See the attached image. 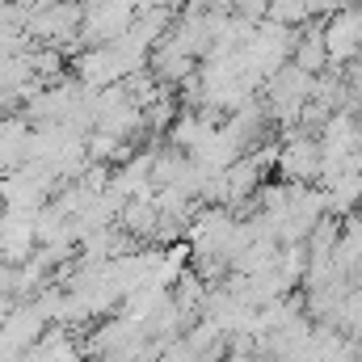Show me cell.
<instances>
[{
  "instance_id": "6da1fadb",
  "label": "cell",
  "mask_w": 362,
  "mask_h": 362,
  "mask_svg": "<svg viewBox=\"0 0 362 362\" xmlns=\"http://www.w3.org/2000/svg\"><path fill=\"white\" fill-rule=\"evenodd\" d=\"M274 177L299 181V185H312V181L325 177V144H320V135L286 131V139L278 144V169H274Z\"/></svg>"
},
{
  "instance_id": "7a4b0ae2",
  "label": "cell",
  "mask_w": 362,
  "mask_h": 362,
  "mask_svg": "<svg viewBox=\"0 0 362 362\" xmlns=\"http://www.w3.org/2000/svg\"><path fill=\"white\" fill-rule=\"evenodd\" d=\"M320 30H325V47H329L333 68H350L362 55V4L358 0L337 4V8L320 21Z\"/></svg>"
},
{
  "instance_id": "3957f363",
  "label": "cell",
  "mask_w": 362,
  "mask_h": 362,
  "mask_svg": "<svg viewBox=\"0 0 362 362\" xmlns=\"http://www.w3.org/2000/svg\"><path fill=\"white\" fill-rule=\"evenodd\" d=\"M291 64L303 68L308 76H320V72L333 68L329 47H325V30H320V25H303V30H299V42H295V51H291Z\"/></svg>"
},
{
  "instance_id": "277c9868",
  "label": "cell",
  "mask_w": 362,
  "mask_h": 362,
  "mask_svg": "<svg viewBox=\"0 0 362 362\" xmlns=\"http://www.w3.org/2000/svg\"><path fill=\"white\" fill-rule=\"evenodd\" d=\"M320 185H325V194H329V211H333V215H354L362 206V169L358 165L341 169L337 177L320 181Z\"/></svg>"
},
{
  "instance_id": "5b68a950",
  "label": "cell",
  "mask_w": 362,
  "mask_h": 362,
  "mask_svg": "<svg viewBox=\"0 0 362 362\" xmlns=\"http://www.w3.org/2000/svg\"><path fill=\"white\" fill-rule=\"evenodd\" d=\"M333 13L337 4L333 0H270V21H282V25H295V30H303V25H312L316 21V13Z\"/></svg>"
},
{
  "instance_id": "8992f818",
  "label": "cell",
  "mask_w": 362,
  "mask_h": 362,
  "mask_svg": "<svg viewBox=\"0 0 362 362\" xmlns=\"http://www.w3.org/2000/svg\"><path fill=\"white\" fill-rule=\"evenodd\" d=\"M329 325H333L337 333H346V337L362 341V286H350V291L341 295V303H337V312H333Z\"/></svg>"
},
{
  "instance_id": "52a82bcc",
  "label": "cell",
  "mask_w": 362,
  "mask_h": 362,
  "mask_svg": "<svg viewBox=\"0 0 362 362\" xmlns=\"http://www.w3.org/2000/svg\"><path fill=\"white\" fill-rule=\"evenodd\" d=\"M232 13L245 17V21H253V25H262L270 17V0H232Z\"/></svg>"
},
{
  "instance_id": "ba28073f",
  "label": "cell",
  "mask_w": 362,
  "mask_h": 362,
  "mask_svg": "<svg viewBox=\"0 0 362 362\" xmlns=\"http://www.w3.org/2000/svg\"><path fill=\"white\" fill-rule=\"evenodd\" d=\"M358 165H362V148H358Z\"/></svg>"
}]
</instances>
